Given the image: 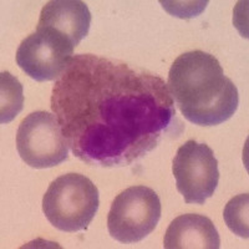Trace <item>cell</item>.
<instances>
[{
  "instance_id": "9",
  "label": "cell",
  "mask_w": 249,
  "mask_h": 249,
  "mask_svg": "<svg viewBox=\"0 0 249 249\" xmlns=\"http://www.w3.org/2000/svg\"><path fill=\"white\" fill-rule=\"evenodd\" d=\"M166 249H218L221 238L214 224L202 214H182L175 218L164 234Z\"/></svg>"
},
{
  "instance_id": "5",
  "label": "cell",
  "mask_w": 249,
  "mask_h": 249,
  "mask_svg": "<svg viewBox=\"0 0 249 249\" xmlns=\"http://www.w3.org/2000/svg\"><path fill=\"white\" fill-rule=\"evenodd\" d=\"M20 157L33 168H50L65 162L69 144L55 115L46 111L30 113L21 121L17 133Z\"/></svg>"
},
{
  "instance_id": "3",
  "label": "cell",
  "mask_w": 249,
  "mask_h": 249,
  "mask_svg": "<svg viewBox=\"0 0 249 249\" xmlns=\"http://www.w3.org/2000/svg\"><path fill=\"white\" fill-rule=\"evenodd\" d=\"M99 204V190L92 181L68 173L50 183L43 197V212L55 228L75 233L88 230Z\"/></svg>"
},
{
  "instance_id": "2",
  "label": "cell",
  "mask_w": 249,
  "mask_h": 249,
  "mask_svg": "<svg viewBox=\"0 0 249 249\" xmlns=\"http://www.w3.org/2000/svg\"><path fill=\"white\" fill-rule=\"evenodd\" d=\"M168 90L184 119L198 126H217L238 110V89L213 55L188 51L173 61Z\"/></svg>"
},
{
  "instance_id": "1",
  "label": "cell",
  "mask_w": 249,
  "mask_h": 249,
  "mask_svg": "<svg viewBox=\"0 0 249 249\" xmlns=\"http://www.w3.org/2000/svg\"><path fill=\"white\" fill-rule=\"evenodd\" d=\"M51 110L71 152L95 167L128 166L184 128L162 77L93 54L72 57Z\"/></svg>"
},
{
  "instance_id": "11",
  "label": "cell",
  "mask_w": 249,
  "mask_h": 249,
  "mask_svg": "<svg viewBox=\"0 0 249 249\" xmlns=\"http://www.w3.org/2000/svg\"><path fill=\"white\" fill-rule=\"evenodd\" d=\"M249 196L248 193L235 196L227 203L224 208V221L227 227L234 234L242 238H249L248 230V210H249Z\"/></svg>"
},
{
  "instance_id": "10",
  "label": "cell",
  "mask_w": 249,
  "mask_h": 249,
  "mask_svg": "<svg viewBox=\"0 0 249 249\" xmlns=\"http://www.w3.org/2000/svg\"><path fill=\"white\" fill-rule=\"evenodd\" d=\"M24 105L23 85L10 72L0 75V122L9 124L21 112Z\"/></svg>"
},
{
  "instance_id": "4",
  "label": "cell",
  "mask_w": 249,
  "mask_h": 249,
  "mask_svg": "<svg viewBox=\"0 0 249 249\" xmlns=\"http://www.w3.org/2000/svg\"><path fill=\"white\" fill-rule=\"evenodd\" d=\"M159 195L146 186L122 191L111 204L107 230L121 243H137L155 231L161 218Z\"/></svg>"
},
{
  "instance_id": "7",
  "label": "cell",
  "mask_w": 249,
  "mask_h": 249,
  "mask_svg": "<svg viewBox=\"0 0 249 249\" xmlns=\"http://www.w3.org/2000/svg\"><path fill=\"white\" fill-rule=\"evenodd\" d=\"M176 186L186 203L204 204L217 190L218 161L206 143L190 140L182 144L173 159Z\"/></svg>"
},
{
  "instance_id": "6",
  "label": "cell",
  "mask_w": 249,
  "mask_h": 249,
  "mask_svg": "<svg viewBox=\"0 0 249 249\" xmlns=\"http://www.w3.org/2000/svg\"><path fill=\"white\" fill-rule=\"evenodd\" d=\"M74 44L55 29L36 28L20 43L17 64L35 81L57 80L74 57Z\"/></svg>"
},
{
  "instance_id": "8",
  "label": "cell",
  "mask_w": 249,
  "mask_h": 249,
  "mask_svg": "<svg viewBox=\"0 0 249 249\" xmlns=\"http://www.w3.org/2000/svg\"><path fill=\"white\" fill-rule=\"evenodd\" d=\"M91 13L80 0H51L40 13L37 28L55 29L77 46L89 34Z\"/></svg>"
},
{
  "instance_id": "12",
  "label": "cell",
  "mask_w": 249,
  "mask_h": 249,
  "mask_svg": "<svg viewBox=\"0 0 249 249\" xmlns=\"http://www.w3.org/2000/svg\"><path fill=\"white\" fill-rule=\"evenodd\" d=\"M160 3L162 4L166 12H168L173 17L182 18V19L198 17L208 5V1H163L161 0Z\"/></svg>"
}]
</instances>
